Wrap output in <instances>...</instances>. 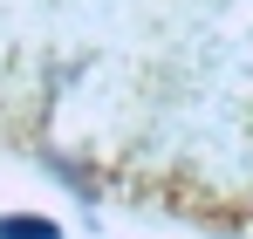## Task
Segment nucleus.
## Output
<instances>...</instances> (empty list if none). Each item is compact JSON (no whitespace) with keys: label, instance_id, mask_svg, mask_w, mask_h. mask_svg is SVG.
<instances>
[{"label":"nucleus","instance_id":"f257e3e1","mask_svg":"<svg viewBox=\"0 0 253 239\" xmlns=\"http://www.w3.org/2000/svg\"><path fill=\"white\" fill-rule=\"evenodd\" d=\"M0 239H55V226H42V219H7Z\"/></svg>","mask_w":253,"mask_h":239}]
</instances>
